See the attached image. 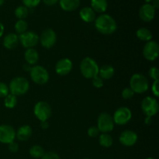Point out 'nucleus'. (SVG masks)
Here are the masks:
<instances>
[{
    "label": "nucleus",
    "instance_id": "f257e3e1",
    "mask_svg": "<svg viewBox=\"0 0 159 159\" xmlns=\"http://www.w3.org/2000/svg\"><path fill=\"white\" fill-rule=\"evenodd\" d=\"M95 26L99 33L105 35L113 34L117 28L114 19L107 14H103L97 17L95 20Z\"/></svg>",
    "mask_w": 159,
    "mask_h": 159
},
{
    "label": "nucleus",
    "instance_id": "f03ea898",
    "mask_svg": "<svg viewBox=\"0 0 159 159\" xmlns=\"http://www.w3.org/2000/svg\"><path fill=\"white\" fill-rule=\"evenodd\" d=\"M99 65L93 58L86 57L81 61L80 71L82 75L86 79H93L99 75Z\"/></svg>",
    "mask_w": 159,
    "mask_h": 159
},
{
    "label": "nucleus",
    "instance_id": "7ed1b4c3",
    "mask_svg": "<svg viewBox=\"0 0 159 159\" xmlns=\"http://www.w3.org/2000/svg\"><path fill=\"white\" fill-rule=\"evenodd\" d=\"M11 94L14 96H22L28 92L30 89V83L24 77H16L11 80L9 85Z\"/></svg>",
    "mask_w": 159,
    "mask_h": 159
},
{
    "label": "nucleus",
    "instance_id": "20e7f679",
    "mask_svg": "<svg viewBox=\"0 0 159 159\" xmlns=\"http://www.w3.org/2000/svg\"><path fill=\"white\" fill-rule=\"evenodd\" d=\"M130 88L131 89L134 93L141 94L148 89V82L144 75L137 74L133 75L130 80Z\"/></svg>",
    "mask_w": 159,
    "mask_h": 159
},
{
    "label": "nucleus",
    "instance_id": "39448f33",
    "mask_svg": "<svg viewBox=\"0 0 159 159\" xmlns=\"http://www.w3.org/2000/svg\"><path fill=\"white\" fill-rule=\"evenodd\" d=\"M30 78L36 84L44 85L49 80V73L43 66L35 65L31 68Z\"/></svg>",
    "mask_w": 159,
    "mask_h": 159
},
{
    "label": "nucleus",
    "instance_id": "423d86ee",
    "mask_svg": "<svg viewBox=\"0 0 159 159\" xmlns=\"http://www.w3.org/2000/svg\"><path fill=\"white\" fill-rule=\"evenodd\" d=\"M114 121L113 116L107 113H102L99 114L97 120V128L99 132L109 133L114 128Z\"/></svg>",
    "mask_w": 159,
    "mask_h": 159
},
{
    "label": "nucleus",
    "instance_id": "0eeeda50",
    "mask_svg": "<svg viewBox=\"0 0 159 159\" xmlns=\"http://www.w3.org/2000/svg\"><path fill=\"white\" fill-rule=\"evenodd\" d=\"M34 113L36 117L40 121H47L51 116V107L48 102L40 101L34 106Z\"/></svg>",
    "mask_w": 159,
    "mask_h": 159
},
{
    "label": "nucleus",
    "instance_id": "6e6552de",
    "mask_svg": "<svg viewBox=\"0 0 159 159\" xmlns=\"http://www.w3.org/2000/svg\"><path fill=\"white\" fill-rule=\"evenodd\" d=\"M141 109L146 116L152 117L158 112V101L152 96H147L141 102Z\"/></svg>",
    "mask_w": 159,
    "mask_h": 159
},
{
    "label": "nucleus",
    "instance_id": "1a4fd4ad",
    "mask_svg": "<svg viewBox=\"0 0 159 159\" xmlns=\"http://www.w3.org/2000/svg\"><path fill=\"white\" fill-rule=\"evenodd\" d=\"M132 117V113L127 107H122L118 108L113 114V119L114 124L117 125H125L130 120Z\"/></svg>",
    "mask_w": 159,
    "mask_h": 159
},
{
    "label": "nucleus",
    "instance_id": "9d476101",
    "mask_svg": "<svg viewBox=\"0 0 159 159\" xmlns=\"http://www.w3.org/2000/svg\"><path fill=\"white\" fill-rule=\"evenodd\" d=\"M19 41L25 48H34L38 43L39 36L34 31H26L19 36Z\"/></svg>",
    "mask_w": 159,
    "mask_h": 159
},
{
    "label": "nucleus",
    "instance_id": "9b49d317",
    "mask_svg": "<svg viewBox=\"0 0 159 159\" xmlns=\"http://www.w3.org/2000/svg\"><path fill=\"white\" fill-rule=\"evenodd\" d=\"M39 41L40 42L43 48L50 49L55 44L56 41H57L56 33L50 28L44 30L42 32L40 37H39Z\"/></svg>",
    "mask_w": 159,
    "mask_h": 159
},
{
    "label": "nucleus",
    "instance_id": "f8f14e48",
    "mask_svg": "<svg viewBox=\"0 0 159 159\" xmlns=\"http://www.w3.org/2000/svg\"><path fill=\"white\" fill-rule=\"evenodd\" d=\"M159 54V46L156 41L150 40L147 42L143 48V55L148 61H153L156 60Z\"/></svg>",
    "mask_w": 159,
    "mask_h": 159
},
{
    "label": "nucleus",
    "instance_id": "ddd939ff",
    "mask_svg": "<svg viewBox=\"0 0 159 159\" xmlns=\"http://www.w3.org/2000/svg\"><path fill=\"white\" fill-rule=\"evenodd\" d=\"M16 138V130L12 126L8 124L0 125V142L9 144Z\"/></svg>",
    "mask_w": 159,
    "mask_h": 159
},
{
    "label": "nucleus",
    "instance_id": "4468645a",
    "mask_svg": "<svg viewBox=\"0 0 159 159\" xmlns=\"http://www.w3.org/2000/svg\"><path fill=\"white\" fill-rule=\"evenodd\" d=\"M138 134L134 131L130 130H127L123 131L120 135V142L124 146L131 147L134 145L138 141Z\"/></svg>",
    "mask_w": 159,
    "mask_h": 159
},
{
    "label": "nucleus",
    "instance_id": "2eb2a0df",
    "mask_svg": "<svg viewBox=\"0 0 159 159\" xmlns=\"http://www.w3.org/2000/svg\"><path fill=\"white\" fill-rule=\"evenodd\" d=\"M72 67V62L69 58H62L56 64L55 71L59 75H67L71 71Z\"/></svg>",
    "mask_w": 159,
    "mask_h": 159
},
{
    "label": "nucleus",
    "instance_id": "dca6fc26",
    "mask_svg": "<svg viewBox=\"0 0 159 159\" xmlns=\"http://www.w3.org/2000/svg\"><path fill=\"white\" fill-rule=\"evenodd\" d=\"M155 16V9L152 5L149 3L143 5L139 10V16L143 21L150 22L154 20Z\"/></svg>",
    "mask_w": 159,
    "mask_h": 159
},
{
    "label": "nucleus",
    "instance_id": "f3484780",
    "mask_svg": "<svg viewBox=\"0 0 159 159\" xmlns=\"http://www.w3.org/2000/svg\"><path fill=\"white\" fill-rule=\"evenodd\" d=\"M19 36L17 34L11 33L7 34L3 40V46L8 50H12L18 45Z\"/></svg>",
    "mask_w": 159,
    "mask_h": 159
},
{
    "label": "nucleus",
    "instance_id": "a211bd4d",
    "mask_svg": "<svg viewBox=\"0 0 159 159\" xmlns=\"http://www.w3.org/2000/svg\"><path fill=\"white\" fill-rule=\"evenodd\" d=\"M32 135V128L29 125H23L16 132V138L21 141H26Z\"/></svg>",
    "mask_w": 159,
    "mask_h": 159
},
{
    "label": "nucleus",
    "instance_id": "6ab92c4d",
    "mask_svg": "<svg viewBox=\"0 0 159 159\" xmlns=\"http://www.w3.org/2000/svg\"><path fill=\"white\" fill-rule=\"evenodd\" d=\"M81 19L86 23H91L96 20V12L91 7H84L79 12Z\"/></svg>",
    "mask_w": 159,
    "mask_h": 159
},
{
    "label": "nucleus",
    "instance_id": "aec40b11",
    "mask_svg": "<svg viewBox=\"0 0 159 159\" xmlns=\"http://www.w3.org/2000/svg\"><path fill=\"white\" fill-rule=\"evenodd\" d=\"M24 58L26 63L30 65H34L37 63L39 60V54L34 48H28L25 51Z\"/></svg>",
    "mask_w": 159,
    "mask_h": 159
},
{
    "label": "nucleus",
    "instance_id": "412c9836",
    "mask_svg": "<svg viewBox=\"0 0 159 159\" xmlns=\"http://www.w3.org/2000/svg\"><path fill=\"white\" fill-rule=\"evenodd\" d=\"M114 72L115 70L113 66L110 65H105L101 67V68H99V76L102 80H108V79H111L113 77Z\"/></svg>",
    "mask_w": 159,
    "mask_h": 159
},
{
    "label": "nucleus",
    "instance_id": "4be33fe9",
    "mask_svg": "<svg viewBox=\"0 0 159 159\" xmlns=\"http://www.w3.org/2000/svg\"><path fill=\"white\" fill-rule=\"evenodd\" d=\"M80 5V0H60V6L65 11L71 12L77 9Z\"/></svg>",
    "mask_w": 159,
    "mask_h": 159
},
{
    "label": "nucleus",
    "instance_id": "5701e85b",
    "mask_svg": "<svg viewBox=\"0 0 159 159\" xmlns=\"http://www.w3.org/2000/svg\"><path fill=\"white\" fill-rule=\"evenodd\" d=\"M108 3L107 0H91V8L95 12L102 13L107 10Z\"/></svg>",
    "mask_w": 159,
    "mask_h": 159
},
{
    "label": "nucleus",
    "instance_id": "b1692460",
    "mask_svg": "<svg viewBox=\"0 0 159 159\" xmlns=\"http://www.w3.org/2000/svg\"><path fill=\"white\" fill-rule=\"evenodd\" d=\"M136 35L139 40H142V41H147V42L152 40V37H153V36H152V32H151L148 29L144 27L138 29V30H137Z\"/></svg>",
    "mask_w": 159,
    "mask_h": 159
},
{
    "label": "nucleus",
    "instance_id": "393cba45",
    "mask_svg": "<svg viewBox=\"0 0 159 159\" xmlns=\"http://www.w3.org/2000/svg\"><path fill=\"white\" fill-rule=\"evenodd\" d=\"M99 144L103 148H110L113 144V140L110 134L107 133H102L99 138Z\"/></svg>",
    "mask_w": 159,
    "mask_h": 159
},
{
    "label": "nucleus",
    "instance_id": "a878e982",
    "mask_svg": "<svg viewBox=\"0 0 159 159\" xmlns=\"http://www.w3.org/2000/svg\"><path fill=\"white\" fill-rule=\"evenodd\" d=\"M44 153V150L40 145H34L30 149V155L34 158H41Z\"/></svg>",
    "mask_w": 159,
    "mask_h": 159
},
{
    "label": "nucleus",
    "instance_id": "bb28decb",
    "mask_svg": "<svg viewBox=\"0 0 159 159\" xmlns=\"http://www.w3.org/2000/svg\"><path fill=\"white\" fill-rule=\"evenodd\" d=\"M17 103L16 96L12 94H8L4 99V105L6 108L12 109L16 107Z\"/></svg>",
    "mask_w": 159,
    "mask_h": 159
},
{
    "label": "nucleus",
    "instance_id": "cd10ccee",
    "mask_svg": "<svg viewBox=\"0 0 159 159\" xmlns=\"http://www.w3.org/2000/svg\"><path fill=\"white\" fill-rule=\"evenodd\" d=\"M29 13L28 8L24 6H20L16 9L15 16L19 19V20H23L26 18Z\"/></svg>",
    "mask_w": 159,
    "mask_h": 159
},
{
    "label": "nucleus",
    "instance_id": "c85d7f7f",
    "mask_svg": "<svg viewBox=\"0 0 159 159\" xmlns=\"http://www.w3.org/2000/svg\"><path fill=\"white\" fill-rule=\"evenodd\" d=\"M28 29V24L24 20H19L15 23V30L16 33L22 34L26 32Z\"/></svg>",
    "mask_w": 159,
    "mask_h": 159
},
{
    "label": "nucleus",
    "instance_id": "c756f323",
    "mask_svg": "<svg viewBox=\"0 0 159 159\" xmlns=\"http://www.w3.org/2000/svg\"><path fill=\"white\" fill-rule=\"evenodd\" d=\"M9 93V86L4 82H0V98H5Z\"/></svg>",
    "mask_w": 159,
    "mask_h": 159
},
{
    "label": "nucleus",
    "instance_id": "7c9ffc66",
    "mask_svg": "<svg viewBox=\"0 0 159 159\" xmlns=\"http://www.w3.org/2000/svg\"><path fill=\"white\" fill-rule=\"evenodd\" d=\"M92 83L95 88L99 89L103 86V80L99 75L95 76L92 79Z\"/></svg>",
    "mask_w": 159,
    "mask_h": 159
},
{
    "label": "nucleus",
    "instance_id": "2f4dec72",
    "mask_svg": "<svg viewBox=\"0 0 159 159\" xmlns=\"http://www.w3.org/2000/svg\"><path fill=\"white\" fill-rule=\"evenodd\" d=\"M148 75L151 79L154 80H158L159 78V70L157 67H152L148 71Z\"/></svg>",
    "mask_w": 159,
    "mask_h": 159
},
{
    "label": "nucleus",
    "instance_id": "473e14b6",
    "mask_svg": "<svg viewBox=\"0 0 159 159\" xmlns=\"http://www.w3.org/2000/svg\"><path fill=\"white\" fill-rule=\"evenodd\" d=\"M23 2L24 4V6L29 9L36 7L40 2V0H23Z\"/></svg>",
    "mask_w": 159,
    "mask_h": 159
},
{
    "label": "nucleus",
    "instance_id": "72a5a7b5",
    "mask_svg": "<svg viewBox=\"0 0 159 159\" xmlns=\"http://www.w3.org/2000/svg\"><path fill=\"white\" fill-rule=\"evenodd\" d=\"M134 91L130 88H125L122 91V97L124 99H131L134 96Z\"/></svg>",
    "mask_w": 159,
    "mask_h": 159
},
{
    "label": "nucleus",
    "instance_id": "f704fd0d",
    "mask_svg": "<svg viewBox=\"0 0 159 159\" xmlns=\"http://www.w3.org/2000/svg\"><path fill=\"white\" fill-rule=\"evenodd\" d=\"M99 130L97 127H91L88 129V135L90 138H96L99 135Z\"/></svg>",
    "mask_w": 159,
    "mask_h": 159
},
{
    "label": "nucleus",
    "instance_id": "c9c22d12",
    "mask_svg": "<svg viewBox=\"0 0 159 159\" xmlns=\"http://www.w3.org/2000/svg\"><path fill=\"white\" fill-rule=\"evenodd\" d=\"M41 159H60V157L55 152H47V153H44L43 156L42 157Z\"/></svg>",
    "mask_w": 159,
    "mask_h": 159
},
{
    "label": "nucleus",
    "instance_id": "e433bc0d",
    "mask_svg": "<svg viewBox=\"0 0 159 159\" xmlns=\"http://www.w3.org/2000/svg\"><path fill=\"white\" fill-rule=\"evenodd\" d=\"M158 87H159V80H155V82H153V84H152V92H153L154 96L157 98L159 96Z\"/></svg>",
    "mask_w": 159,
    "mask_h": 159
},
{
    "label": "nucleus",
    "instance_id": "4c0bfd02",
    "mask_svg": "<svg viewBox=\"0 0 159 159\" xmlns=\"http://www.w3.org/2000/svg\"><path fill=\"white\" fill-rule=\"evenodd\" d=\"M8 148H9V150L11 152H13V153H15V152H17L19 150V145L17 143H16L15 141H12V142L9 143V144H8Z\"/></svg>",
    "mask_w": 159,
    "mask_h": 159
},
{
    "label": "nucleus",
    "instance_id": "58836bf2",
    "mask_svg": "<svg viewBox=\"0 0 159 159\" xmlns=\"http://www.w3.org/2000/svg\"><path fill=\"white\" fill-rule=\"evenodd\" d=\"M43 2L48 6H53L58 2V0H43Z\"/></svg>",
    "mask_w": 159,
    "mask_h": 159
},
{
    "label": "nucleus",
    "instance_id": "ea45409f",
    "mask_svg": "<svg viewBox=\"0 0 159 159\" xmlns=\"http://www.w3.org/2000/svg\"><path fill=\"white\" fill-rule=\"evenodd\" d=\"M40 127L43 130H46L49 127V124H48V123L47 121H43V122H41V124H40Z\"/></svg>",
    "mask_w": 159,
    "mask_h": 159
},
{
    "label": "nucleus",
    "instance_id": "a19ab883",
    "mask_svg": "<svg viewBox=\"0 0 159 159\" xmlns=\"http://www.w3.org/2000/svg\"><path fill=\"white\" fill-rule=\"evenodd\" d=\"M152 122V118L151 116H146L145 120H144V123L146 125H150Z\"/></svg>",
    "mask_w": 159,
    "mask_h": 159
},
{
    "label": "nucleus",
    "instance_id": "79ce46f5",
    "mask_svg": "<svg viewBox=\"0 0 159 159\" xmlns=\"http://www.w3.org/2000/svg\"><path fill=\"white\" fill-rule=\"evenodd\" d=\"M152 6L155 8V9H158V7H159V0H155V1L153 2V5H152Z\"/></svg>",
    "mask_w": 159,
    "mask_h": 159
},
{
    "label": "nucleus",
    "instance_id": "37998d69",
    "mask_svg": "<svg viewBox=\"0 0 159 159\" xmlns=\"http://www.w3.org/2000/svg\"><path fill=\"white\" fill-rule=\"evenodd\" d=\"M3 33H4V26H3L2 23L0 22V37L3 35Z\"/></svg>",
    "mask_w": 159,
    "mask_h": 159
},
{
    "label": "nucleus",
    "instance_id": "c03bdc74",
    "mask_svg": "<svg viewBox=\"0 0 159 159\" xmlns=\"http://www.w3.org/2000/svg\"><path fill=\"white\" fill-rule=\"evenodd\" d=\"M31 68H32V67L30 66L29 64H26V65H24V69L26 70V71H30Z\"/></svg>",
    "mask_w": 159,
    "mask_h": 159
},
{
    "label": "nucleus",
    "instance_id": "a18cd8bd",
    "mask_svg": "<svg viewBox=\"0 0 159 159\" xmlns=\"http://www.w3.org/2000/svg\"><path fill=\"white\" fill-rule=\"evenodd\" d=\"M4 1H5V0H0V6H2V5L3 4Z\"/></svg>",
    "mask_w": 159,
    "mask_h": 159
},
{
    "label": "nucleus",
    "instance_id": "49530a36",
    "mask_svg": "<svg viewBox=\"0 0 159 159\" xmlns=\"http://www.w3.org/2000/svg\"><path fill=\"white\" fill-rule=\"evenodd\" d=\"M144 1H145L146 2H151L153 1V0H144Z\"/></svg>",
    "mask_w": 159,
    "mask_h": 159
},
{
    "label": "nucleus",
    "instance_id": "de8ad7c7",
    "mask_svg": "<svg viewBox=\"0 0 159 159\" xmlns=\"http://www.w3.org/2000/svg\"><path fill=\"white\" fill-rule=\"evenodd\" d=\"M146 159H155V158H147Z\"/></svg>",
    "mask_w": 159,
    "mask_h": 159
},
{
    "label": "nucleus",
    "instance_id": "09e8293b",
    "mask_svg": "<svg viewBox=\"0 0 159 159\" xmlns=\"http://www.w3.org/2000/svg\"><path fill=\"white\" fill-rule=\"evenodd\" d=\"M85 159H89V158H85Z\"/></svg>",
    "mask_w": 159,
    "mask_h": 159
}]
</instances>
